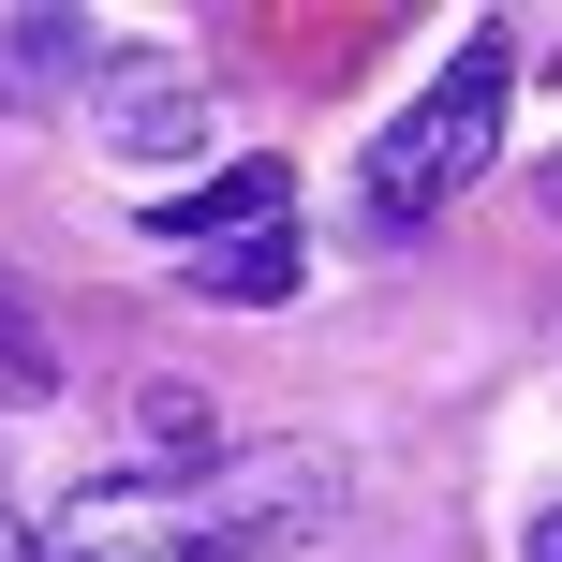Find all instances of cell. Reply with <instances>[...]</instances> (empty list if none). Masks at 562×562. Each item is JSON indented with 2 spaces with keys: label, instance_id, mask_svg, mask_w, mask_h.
<instances>
[{
  "label": "cell",
  "instance_id": "5b68a950",
  "mask_svg": "<svg viewBox=\"0 0 562 562\" xmlns=\"http://www.w3.org/2000/svg\"><path fill=\"white\" fill-rule=\"evenodd\" d=\"M89 75V15H0V89L15 104H59Z\"/></svg>",
  "mask_w": 562,
  "mask_h": 562
},
{
  "label": "cell",
  "instance_id": "277c9868",
  "mask_svg": "<svg viewBox=\"0 0 562 562\" xmlns=\"http://www.w3.org/2000/svg\"><path fill=\"white\" fill-rule=\"evenodd\" d=\"M134 223L164 237L178 267H193V252H223V237H267V223H296V164H223V178H193V193H148Z\"/></svg>",
  "mask_w": 562,
  "mask_h": 562
},
{
  "label": "cell",
  "instance_id": "52a82bcc",
  "mask_svg": "<svg viewBox=\"0 0 562 562\" xmlns=\"http://www.w3.org/2000/svg\"><path fill=\"white\" fill-rule=\"evenodd\" d=\"M134 429H148V459H164V474H207V459H237V445H223V415H207L193 385H134Z\"/></svg>",
  "mask_w": 562,
  "mask_h": 562
},
{
  "label": "cell",
  "instance_id": "8992f818",
  "mask_svg": "<svg viewBox=\"0 0 562 562\" xmlns=\"http://www.w3.org/2000/svg\"><path fill=\"white\" fill-rule=\"evenodd\" d=\"M296 223H267V237H223V252H193V296H223V311H267V296H296Z\"/></svg>",
  "mask_w": 562,
  "mask_h": 562
},
{
  "label": "cell",
  "instance_id": "ba28073f",
  "mask_svg": "<svg viewBox=\"0 0 562 562\" xmlns=\"http://www.w3.org/2000/svg\"><path fill=\"white\" fill-rule=\"evenodd\" d=\"M533 562H562V504H548V518H533Z\"/></svg>",
  "mask_w": 562,
  "mask_h": 562
},
{
  "label": "cell",
  "instance_id": "7a4b0ae2",
  "mask_svg": "<svg viewBox=\"0 0 562 562\" xmlns=\"http://www.w3.org/2000/svg\"><path fill=\"white\" fill-rule=\"evenodd\" d=\"M504 75H518L504 30H474V45H459L445 75L370 134V207H385V223H429L445 193H474V178H488V148H504Z\"/></svg>",
  "mask_w": 562,
  "mask_h": 562
},
{
  "label": "cell",
  "instance_id": "6da1fadb",
  "mask_svg": "<svg viewBox=\"0 0 562 562\" xmlns=\"http://www.w3.org/2000/svg\"><path fill=\"white\" fill-rule=\"evenodd\" d=\"M340 504L326 459L267 445V459H207V474H104L59 504V533H30V562H267Z\"/></svg>",
  "mask_w": 562,
  "mask_h": 562
},
{
  "label": "cell",
  "instance_id": "3957f363",
  "mask_svg": "<svg viewBox=\"0 0 562 562\" xmlns=\"http://www.w3.org/2000/svg\"><path fill=\"white\" fill-rule=\"evenodd\" d=\"M89 119H104L119 164H193V148H207V89L178 75V59H104Z\"/></svg>",
  "mask_w": 562,
  "mask_h": 562
},
{
  "label": "cell",
  "instance_id": "30bf717a",
  "mask_svg": "<svg viewBox=\"0 0 562 562\" xmlns=\"http://www.w3.org/2000/svg\"><path fill=\"white\" fill-rule=\"evenodd\" d=\"M533 193H548V207H562V164H548V178H533Z\"/></svg>",
  "mask_w": 562,
  "mask_h": 562
},
{
  "label": "cell",
  "instance_id": "9c48e42d",
  "mask_svg": "<svg viewBox=\"0 0 562 562\" xmlns=\"http://www.w3.org/2000/svg\"><path fill=\"white\" fill-rule=\"evenodd\" d=\"M0 562H30V533H15V518H0Z\"/></svg>",
  "mask_w": 562,
  "mask_h": 562
}]
</instances>
